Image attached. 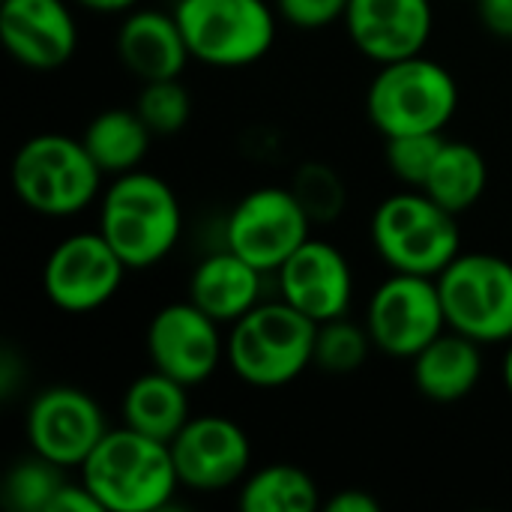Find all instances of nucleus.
Wrapping results in <instances>:
<instances>
[{
    "mask_svg": "<svg viewBox=\"0 0 512 512\" xmlns=\"http://www.w3.org/2000/svg\"><path fill=\"white\" fill-rule=\"evenodd\" d=\"M99 234L129 270L165 261L183 231V210L168 180L153 171H126L99 198Z\"/></svg>",
    "mask_w": 512,
    "mask_h": 512,
    "instance_id": "nucleus-1",
    "label": "nucleus"
},
{
    "mask_svg": "<svg viewBox=\"0 0 512 512\" xmlns=\"http://www.w3.org/2000/svg\"><path fill=\"white\" fill-rule=\"evenodd\" d=\"M78 477L105 512H156L180 489L171 447L129 426L108 429Z\"/></svg>",
    "mask_w": 512,
    "mask_h": 512,
    "instance_id": "nucleus-2",
    "label": "nucleus"
},
{
    "mask_svg": "<svg viewBox=\"0 0 512 512\" xmlns=\"http://www.w3.org/2000/svg\"><path fill=\"white\" fill-rule=\"evenodd\" d=\"M318 321L288 300H261L237 318L225 336V363L249 387L276 390L297 381L315 363Z\"/></svg>",
    "mask_w": 512,
    "mask_h": 512,
    "instance_id": "nucleus-3",
    "label": "nucleus"
},
{
    "mask_svg": "<svg viewBox=\"0 0 512 512\" xmlns=\"http://www.w3.org/2000/svg\"><path fill=\"white\" fill-rule=\"evenodd\" d=\"M372 249L393 273L438 279L462 252L459 216L441 207L423 189H402L384 198L369 222Z\"/></svg>",
    "mask_w": 512,
    "mask_h": 512,
    "instance_id": "nucleus-4",
    "label": "nucleus"
},
{
    "mask_svg": "<svg viewBox=\"0 0 512 512\" xmlns=\"http://www.w3.org/2000/svg\"><path fill=\"white\" fill-rule=\"evenodd\" d=\"M102 171L90 159L81 138L63 132H42L27 138L9 168L15 198L51 219L87 210L102 192Z\"/></svg>",
    "mask_w": 512,
    "mask_h": 512,
    "instance_id": "nucleus-5",
    "label": "nucleus"
},
{
    "mask_svg": "<svg viewBox=\"0 0 512 512\" xmlns=\"http://www.w3.org/2000/svg\"><path fill=\"white\" fill-rule=\"evenodd\" d=\"M459 111V84L447 66L426 54L378 66L366 90L369 123L384 135L444 132Z\"/></svg>",
    "mask_w": 512,
    "mask_h": 512,
    "instance_id": "nucleus-6",
    "label": "nucleus"
},
{
    "mask_svg": "<svg viewBox=\"0 0 512 512\" xmlns=\"http://www.w3.org/2000/svg\"><path fill=\"white\" fill-rule=\"evenodd\" d=\"M192 60L240 69L264 60L276 42V6L267 0H174Z\"/></svg>",
    "mask_w": 512,
    "mask_h": 512,
    "instance_id": "nucleus-7",
    "label": "nucleus"
},
{
    "mask_svg": "<svg viewBox=\"0 0 512 512\" xmlns=\"http://www.w3.org/2000/svg\"><path fill=\"white\" fill-rule=\"evenodd\" d=\"M447 327L480 345L512 342V264L492 252H459L438 276Z\"/></svg>",
    "mask_w": 512,
    "mask_h": 512,
    "instance_id": "nucleus-8",
    "label": "nucleus"
},
{
    "mask_svg": "<svg viewBox=\"0 0 512 512\" xmlns=\"http://www.w3.org/2000/svg\"><path fill=\"white\" fill-rule=\"evenodd\" d=\"M372 345L396 360H414L447 330L438 279L417 273L387 276L366 303Z\"/></svg>",
    "mask_w": 512,
    "mask_h": 512,
    "instance_id": "nucleus-9",
    "label": "nucleus"
},
{
    "mask_svg": "<svg viewBox=\"0 0 512 512\" xmlns=\"http://www.w3.org/2000/svg\"><path fill=\"white\" fill-rule=\"evenodd\" d=\"M309 237L312 219L291 186L252 189L225 222V246L261 273H276Z\"/></svg>",
    "mask_w": 512,
    "mask_h": 512,
    "instance_id": "nucleus-10",
    "label": "nucleus"
},
{
    "mask_svg": "<svg viewBox=\"0 0 512 512\" xmlns=\"http://www.w3.org/2000/svg\"><path fill=\"white\" fill-rule=\"evenodd\" d=\"M129 267L96 231H78L63 237L45 258L42 291L51 306L69 315H87L102 309L123 288Z\"/></svg>",
    "mask_w": 512,
    "mask_h": 512,
    "instance_id": "nucleus-11",
    "label": "nucleus"
},
{
    "mask_svg": "<svg viewBox=\"0 0 512 512\" xmlns=\"http://www.w3.org/2000/svg\"><path fill=\"white\" fill-rule=\"evenodd\" d=\"M105 432L108 423L102 405L81 387H45L27 405L24 435L30 453H39L66 471H78L105 438Z\"/></svg>",
    "mask_w": 512,
    "mask_h": 512,
    "instance_id": "nucleus-12",
    "label": "nucleus"
},
{
    "mask_svg": "<svg viewBox=\"0 0 512 512\" xmlns=\"http://www.w3.org/2000/svg\"><path fill=\"white\" fill-rule=\"evenodd\" d=\"M168 447L180 486L201 495L234 489L252 471V441L246 429L222 414H192Z\"/></svg>",
    "mask_w": 512,
    "mask_h": 512,
    "instance_id": "nucleus-13",
    "label": "nucleus"
},
{
    "mask_svg": "<svg viewBox=\"0 0 512 512\" xmlns=\"http://www.w3.org/2000/svg\"><path fill=\"white\" fill-rule=\"evenodd\" d=\"M150 366L186 387L210 381L225 363L222 324L201 312L189 297L162 306L147 324Z\"/></svg>",
    "mask_w": 512,
    "mask_h": 512,
    "instance_id": "nucleus-14",
    "label": "nucleus"
},
{
    "mask_svg": "<svg viewBox=\"0 0 512 512\" xmlns=\"http://www.w3.org/2000/svg\"><path fill=\"white\" fill-rule=\"evenodd\" d=\"M273 276L279 279V297L318 324L351 309L354 273L345 252L330 240L309 237Z\"/></svg>",
    "mask_w": 512,
    "mask_h": 512,
    "instance_id": "nucleus-15",
    "label": "nucleus"
},
{
    "mask_svg": "<svg viewBox=\"0 0 512 512\" xmlns=\"http://www.w3.org/2000/svg\"><path fill=\"white\" fill-rule=\"evenodd\" d=\"M342 24L354 48L384 66L426 51L435 9L432 0H351Z\"/></svg>",
    "mask_w": 512,
    "mask_h": 512,
    "instance_id": "nucleus-16",
    "label": "nucleus"
},
{
    "mask_svg": "<svg viewBox=\"0 0 512 512\" xmlns=\"http://www.w3.org/2000/svg\"><path fill=\"white\" fill-rule=\"evenodd\" d=\"M0 39L27 69L66 66L78 48V21L66 0H0Z\"/></svg>",
    "mask_w": 512,
    "mask_h": 512,
    "instance_id": "nucleus-17",
    "label": "nucleus"
},
{
    "mask_svg": "<svg viewBox=\"0 0 512 512\" xmlns=\"http://www.w3.org/2000/svg\"><path fill=\"white\" fill-rule=\"evenodd\" d=\"M117 60L129 75L144 81H162V78H180L186 63L192 60L186 36L180 30V21L171 12L162 9H129L117 27Z\"/></svg>",
    "mask_w": 512,
    "mask_h": 512,
    "instance_id": "nucleus-18",
    "label": "nucleus"
},
{
    "mask_svg": "<svg viewBox=\"0 0 512 512\" xmlns=\"http://www.w3.org/2000/svg\"><path fill=\"white\" fill-rule=\"evenodd\" d=\"M264 276L228 246L195 264L189 276V300L219 324H234L261 303Z\"/></svg>",
    "mask_w": 512,
    "mask_h": 512,
    "instance_id": "nucleus-19",
    "label": "nucleus"
},
{
    "mask_svg": "<svg viewBox=\"0 0 512 512\" xmlns=\"http://www.w3.org/2000/svg\"><path fill=\"white\" fill-rule=\"evenodd\" d=\"M411 363H414L411 369L414 387L429 402H441V405H453L471 396L486 369L483 345L450 327L432 345H426Z\"/></svg>",
    "mask_w": 512,
    "mask_h": 512,
    "instance_id": "nucleus-20",
    "label": "nucleus"
},
{
    "mask_svg": "<svg viewBox=\"0 0 512 512\" xmlns=\"http://www.w3.org/2000/svg\"><path fill=\"white\" fill-rule=\"evenodd\" d=\"M120 411H123V426L171 444L174 435L192 417L189 387L159 369H150L126 387Z\"/></svg>",
    "mask_w": 512,
    "mask_h": 512,
    "instance_id": "nucleus-21",
    "label": "nucleus"
},
{
    "mask_svg": "<svg viewBox=\"0 0 512 512\" xmlns=\"http://www.w3.org/2000/svg\"><path fill=\"white\" fill-rule=\"evenodd\" d=\"M153 138L156 135L147 129L135 108H105L84 126L81 135L90 159L99 165L102 174L111 177L141 168Z\"/></svg>",
    "mask_w": 512,
    "mask_h": 512,
    "instance_id": "nucleus-22",
    "label": "nucleus"
},
{
    "mask_svg": "<svg viewBox=\"0 0 512 512\" xmlns=\"http://www.w3.org/2000/svg\"><path fill=\"white\" fill-rule=\"evenodd\" d=\"M486 186H489V165L480 147L468 141H444L423 183V192L432 195L450 213L462 216L483 198Z\"/></svg>",
    "mask_w": 512,
    "mask_h": 512,
    "instance_id": "nucleus-23",
    "label": "nucleus"
},
{
    "mask_svg": "<svg viewBox=\"0 0 512 512\" xmlns=\"http://www.w3.org/2000/svg\"><path fill=\"white\" fill-rule=\"evenodd\" d=\"M237 507L243 512H315L324 510V501L312 474L276 462L246 474L237 492Z\"/></svg>",
    "mask_w": 512,
    "mask_h": 512,
    "instance_id": "nucleus-24",
    "label": "nucleus"
},
{
    "mask_svg": "<svg viewBox=\"0 0 512 512\" xmlns=\"http://www.w3.org/2000/svg\"><path fill=\"white\" fill-rule=\"evenodd\" d=\"M66 483V468L30 453L27 459L15 462L3 480V504L15 512H48L51 498Z\"/></svg>",
    "mask_w": 512,
    "mask_h": 512,
    "instance_id": "nucleus-25",
    "label": "nucleus"
},
{
    "mask_svg": "<svg viewBox=\"0 0 512 512\" xmlns=\"http://www.w3.org/2000/svg\"><path fill=\"white\" fill-rule=\"evenodd\" d=\"M372 336L366 330V324H354L348 321V315L333 318L318 324V336H315V369H321L324 375H354L372 351Z\"/></svg>",
    "mask_w": 512,
    "mask_h": 512,
    "instance_id": "nucleus-26",
    "label": "nucleus"
},
{
    "mask_svg": "<svg viewBox=\"0 0 512 512\" xmlns=\"http://www.w3.org/2000/svg\"><path fill=\"white\" fill-rule=\"evenodd\" d=\"M135 111L156 138H168L186 129L192 117V93L180 84V78L144 81L135 96Z\"/></svg>",
    "mask_w": 512,
    "mask_h": 512,
    "instance_id": "nucleus-27",
    "label": "nucleus"
},
{
    "mask_svg": "<svg viewBox=\"0 0 512 512\" xmlns=\"http://www.w3.org/2000/svg\"><path fill=\"white\" fill-rule=\"evenodd\" d=\"M291 192L297 195V201L309 213L312 225H330L333 219L342 216L345 201H348V189H345L342 177L324 162L300 165L294 171Z\"/></svg>",
    "mask_w": 512,
    "mask_h": 512,
    "instance_id": "nucleus-28",
    "label": "nucleus"
},
{
    "mask_svg": "<svg viewBox=\"0 0 512 512\" xmlns=\"http://www.w3.org/2000/svg\"><path fill=\"white\" fill-rule=\"evenodd\" d=\"M441 132H414V135H396L387 138V168L393 177L408 186V189H423L441 147H444Z\"/></svg>",
    "mask_w": 512,
    "mask_h": 512,
    "instance_id": "nucleus-29",
    "label": "nucleus"
},
{
    "mask_svg": "<svg viewBox=\"0 0 512 512\" xmlns=\"http://www.w3.org/2000/svg\"><path fill=\"white\" fill-rule=\"evenodd\" d=\"M351 0H273L282 21L300 30H321L336 21H345Z\"/></svg>",
    "mask_w": 512,
    "mask_h": 512,
    "instance_id": "nucleus-30",
    "label": "nucleus"
},
{
    "mask_svg": "<svg viewBox=\"0 0 512 512\" xmlns=\"http://www.w3.org/2000/svg\"><path fill=\"white\" fill-rule=\"evenodd\" d=\"M48 512H105L102 510V504L96 501V495L84 486V480L78 477L75 483L72 480H66L60 489H57V495L51 498V504H48Z\"/></svg>",
    "mask_w": 512,
    "mask_h": 512,
    "instance_id": "nucleus-31",
    "label": "nucleus"
},
{
    "mask_svg": "<svg viewBox=\"0 0 512 512\" xmlns=\"http://www.w3.org/2000/svg\"><path fill=\"white\" fill-rule=\"evenodd\" d=\"M477 15L483 27L498 36V39H512V0H474Z\"/></svg>",
    "mask_w": 512,
    "mask_h": 512,
    "instance_id": "nucleus-32",
    "label": "nucleus"
},
{
    "mask_svg": "<svg viewBox=\"0 0 512 512\" xmlns=\"http://www.w3.org/2000/svg\"><path fill=\"white\" fill-rule=\"evenodd\" d=\"M324 510L327 512H378L381 504L363 492V489H345L339 495H333L330 501H324Z\"/></svg>",
    "mask_w": 512,
    "mask_h": 512,
    "instance_id": "nucleus-33",
    "label": "nucleus"
},
{
    "mask_svg": "<svg viewBox=\"0 0 512 512\" xmlns=\"http://www.w3.org/2000/svg\"><path fill=\"white\" fill-rule=\"evenodd\" d=\"M87 12H99V15H126L129 9L138 6V0H72Z\"/></svg>",
    "mask_w": 512,
    "mask_h": 512,
    "instance_id": "nucleus-34",
    "label": "nucleus"
},
{
    "mask_svg": "<svg viewBox=\"0 0 512 512\" xmlns=\"http://www.w3.org/2000/svg\"><path fill=\"white\" fill-rule=\"evenodd\" d=\"M504 384H507V390H510L512 396V342L510 348H507V357H504Z\"/></svg>",
    "mask_w": 512,
    "mask_h": 512,
    "instance_id": "nucleus-35",
    "label": "nucleus"
}]
</instances>
